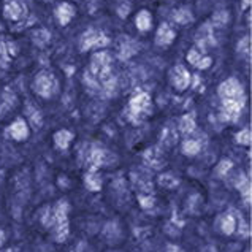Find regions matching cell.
<instances>
[{"label":"cell","instance_id":"cell-1","mask_svg":"<svg viewBox=\"0 0 252 252\" xmlns=\"http://www.w3.org/2000/svg\"><path fill=\"white\" fill-rule=\"evenodd\" d=\"M110 43V38L103 32L89 29L81 37V51H89L92 48H103Z\"/></svg>","mask_w":252,"mask_h":252},{"label":"cell","instance_id":"cell-2","mask_svg":"<svg viewBox=\"0 0 252 252\" xmlns=\"http://www.w3.org/2000/svg\"><path fill=\"white\" fill-rule=\"evenodd\" d=\"M56 88H57L56 78L51 73H48V71H41L37 76V80H35V91H37L41 97H51Z\"/></svg>","mask_w":252,"mask_h":252},{"label":"cell","instance_id":"cell-3","mask_svg":"<svg viewBox=\"0 0 252 252\" xmlns=\"http://www.w3.org/2000/svg\"><path fill=\"white\" fill-rule=\"evenodd\" d=\"M151 110V97L145 92H140L132 97L130 100V116L132 118H143Z\"/></svg>","mask_w":252,"mask_h":252},{"label":"cell","instance_id":"cell-4","mask_svg":"<svg viewBox=\"0 0 252 252\" xmlns=\"http://www.w3.org/2000/svg\"><path fill=\"white\" fill-rule=\"evenodd\" d=\"M244 106V98H224L222 105V119L224 121H236Z\"/></svg>","mask_w":252,"mask_h":252},{"label":"cell","instance_id":"cell-5","mask_svg":"<svg viewBox=\"0 0 252 252\" xmlns=\"http://www.w3.org/2000/svg\"><path fill=\"white\" fill-rule=\"evenodd\" d=\"M170 80H171V84L175 86V89H178V91H186L187 88H189L192 78H190L189 71H187L183 65H176L175 68L171 70Z\"/></svg>","mask_w":252,"mask_h":252},{"label":"cell","instance_id":"cell-6","mask_svg":"<svg viewBox=\"0 0 252 252\" xmlns=\"http://www.w3.org/2000/svg\"><path fill=\"white\" fill-rule=\"evenodd\" d=\"M219 95L222 98H241L243 97V86L238 80L230 78L219 86Z\"/></svg>","mask_w":252,"mask_h":252},{"label":"cell","instance_id":"cell-7","mask_svg":"<svg viewBox=\"0 0 252 252\" xmlns=\"http://www.w3.org/2000/svg\"><path fill=\"white\" fill-rule=\"evenodd\" d=\"M187 62L192 63L193 67H197L200 70H206L211 67L213 59L210 56H205L198 48H192L190 51L187 53Z\"/></svg>","mask_w":252,"mask_h":252},{"label":"cell","instance_id":"cell-8","mask_svg":"<svg viewBox=\"0 0 252 252\" xmlns=\"http://www.w3.org/2000/svg\"><path fill=\"white\" fill-rule=\"evenodd\" d=\"M175 31L171 29L170 24L163 23L159 26V29H157V33H156V43L159 46H167L170 45V43L175 40Z\"/></svg>","mask_w":252,"mask_h":252},{"label":"cell","instance_id":"cell-9","mask_svg":"<svg viewBox=\"0 0 252 252\" xmlns=\"http://www.w3.org/2000/svg\"><path fill=\"white\" fill-rule=\"evenodd\" d=\"M75 13L76 11H75V6L73 5L63 2V3H61L56 8V18H57V21H59L61 26H67L70 21L73 19Z\"/></svg>","mask_w":252,"mask_h":252},{"label":"cell","instance_id":"cell-10","mask_svg":"<svg viewBox=\"0 0 252 252\" xmlns=\"http://www.w3.org/2000/svg\"><path fill=\"white\" fill-rule=\"evenodd\" d=\"M135 24L138 27V31L141 32H148L151 27H153V16L148 10H141L138 14H136Z\"/></svg>","mask_w":252,"mask_h":252},{"label":"cell","instance_id":"cell-11","mask_svg":"<svg viewBox=\"0 0 252 252\" xmlns=\"http://www.w3.org/2000/svg\"><path fill=\"white\" fill-rule=\"evenodd\" d=\"M5 14H6V18H10V19H19L26 14V8H24V5L19 2H10L5 6Z\"/></svg>","mask_w":252,"mask_h":252},{"label":"cell","instance_id":"cell-12","mask_svg":"<svg viewBox=\"0 0 252 252\" xmlns=\"http://www.w3.org/2000/svg\"><path fill=\"white\" fill-rule=\"evenodd\" d=\"M10 130H11V136L14 140H24V138H27V135H29L27 126H26V122L23 119L14 122V124L10 127Z\"/></svg>","mask_w":252,"mask_h":252},{"label":"cell","instance_id":"cell-13","mask_svg":"<svg viewBox=\"0 0 252 252\" xmlns=\"http://www.w3.org/2000/svg\"><path fill=\"white\" fill-rule=\"evenodd\" d=\"M71 140H73V133L68 132V130H59V132H56V135H54V143H56V146L59 149L68 148Z\"/></svg>","mask_w":252,"mask_h":252},{"label":"cell","instance_id":"cell-14","mask_svg":"<svg viewBox=\"0 0 252 252\" xmlns=\"http://www.w3.org/2000/svg\"><path fill=\"white\" fill-rule=\"evenodd\" d=\"M220 228H222V232H224L225 235H232L235 232V228H236V219H235V216L232 213L224 214L220 218Z\"/></svg>","mask_w":252,"mask_h":252},{"label":"cell","instance_id":"cell-15","mask_svg":"<svg viewBox=\"0 0 252 252\" xmlns=\"http://www.w3.org/2000/svg\"><path fill=\"white\" fill-rule=\"evenodd\" d=\"M145 160L151 165V167H156L159 168L163 165V159H162V154L159 153V149L157 148H153L145 153Z\"/></svg>","mask_w":252,"mask_h":252},{"label":"cell","instance_id":"cell-16","mask_svg":"<svg viewBox=\"0 0 252 252\" xmlns=\"http://www.w3.org/2000/svg\"><path fill=\"white\" fill-rule=\"evenodd\" d=\"M105 157L106 153L102 149H94L92 153L89 154V165H91V170H95L100 165H103L105 162Z\"/></svg>","mask_w":252,"mask_h":252},{"label":"cell","instance_id":"cell-17","mask_svg":"<svg viewBox=\"0 0 252 252\" xmlns=\"http://www.w3.org/2000/svg\"><path fill=\"white\" fill-rule=\"evenodd\" d=\"M86 186H88V189L97 192L100 190V187H102V178H100L95 170H91V173L86 175Z\"/></svg>","mask_w":252,"mask_h":252},{"label":"cell","instance_id":"cell-18","mask_svg":"<svg viewBox=\"0 0 252 252\" xmlns=\"http://www.w3.org/2000/svg\"><path fill=\"white\" fill-rule=\"evenodd\" d=\"M173 19H175L178 24L184 26V24H189L193 19V16H192V11L189 8H179L173 13Z\"/></svg>","mask_w":252,"mask_h":252},{"label":"cell","instance_id":"cell-19","mask_svg":"<svg viewBox=\"0 0 252 252\" xmlns=\"http://www.w3.org/2000/svg\"><path fill=\"white\" fill-rule=\"evenodd\" d=\"M200 143L197 140H186L183 143V153L187 156H195L200 153Z\"/></svg>","mask_w":252,"mask_h":252},{"label":"cell","instance_id":"cell-20","mask_svg":"<svg viewBox=\"0 0 252 252\" xmlns=\"http://www.w3.org/2000/svg\"><path fill=\"white\" fill-rule=\"evenodd\" d=\"M179 130L183 133H190L195 130V121L192 116H184L179 121Z\"/></svg>","mask_w":252,"mask_h":252},{"label":"cell","instance_id":"cell-21","mask_svg":"<svg viewBox=\"0 0 252 252\" xmlns=\"http://www.w3.org/2000/svg\"><path fill=\"white\" fill-rule=\"evenodd\" d=\"M251 130L249 128H244V130H241L238 135H236V143H240V145H244V146H249L251 145Z\"/></svg>","mask_w":252,"mask_h":252},{"label":"cell","instance_id":"cell-22","mask_svg":"<svg viewBox=\"0 0 252 252\" xmlns=\"http://www.w3.org/2000/svg\"><path fill=\"white\" fill-rule=\"evenodd\" d=\"M227 21H228V14L227 11H219V13H216L214 16H213V23L216 26H225L227 24Z\"/></svg>","mask_w":252,"mask_h":252},{"label":"cell","instance_id":"cell-23","mask_svg":"<svg viewBox=\"0 0 252 252\" xmlns=\"http://www.w3.org/2000/svg\"><path fill=\"white\" fill-rule=\"evenodd\" d=\"M159 183H160V186H163V187H175V186L178 184L176 178H173L171 175H162V176L159 178Z\"/></svg>","mask_w":252,"mask_h":252},{"label":"cell","instance_id":"cell-24","mask_svg":"<svg viewBox=\"0 0 252 252\" xmlns=\"http://www.w3.org/2000/svg\"><path fill=\"white\" fill-rule=\"evenodd\" d=\"M232 167H233V163L230 162V160H222L219 165H218V175H220V176H224V175H227V173L232 170Z\"/></svg>","mask_w":252,"mask_h":252},{"label":"cell","instance_id":"cell-25","mask_svg":"<svg viewBox=\"0 0 252 252\" xmlns=\"http://www.w3.org/2000/svg\"><path fill=\"white\" fill-rule=\"evenodd\" d=\"M140 205L143 208H151L154 205V197L153 195H146V193H143V195H140Z\"/></svg>","mask_w":252,"mask_h":252},{"label":"cell","instance_id":"cell-26","mask_svg":"<svg viewBox=\"0 0 252 252\" xmlns=\"http://www.w3.org/2000/svg\"><path fill=\"white\" fill-rule=\"evenodd\" d=\"M241 6H243L244 10L249 8V6H251V0H241Z\"/></svg>","mask_w":252,"mask_h":252},{"label":"cell","instance_id":"cell-27","mask_svg":"<svg viewBox=\"0 0 252 252\" xmlns=\"http://www.w3.org/2000/svg\"><path fill=\"white\" fill-rule=\"evenodd\" d=\"M168 251H170V252H183L181 249L176 248V246H170V248H168Z\"/></svg>","mask_w":252,"mask_h":252},{"label":"cell","instance_id":"cell-28","mask_svg":"<svg viewBox=\"0 0 252 252\" xmlns=\"http://www.w3.org/2000/svg\"><path fill=\"white\" fill-rule=\"evenodd\" d=\"M73 252H80V251H78V249H76V251H73Z\"/></svg>","mask_w":252,"mask_h":252},{"label":"cell","instance_id":"cell-29","mask_svg":"<svg viewBox=\"0 0 252 252\" xmlns=\"http://www.w3.org/2000/svg\"><path fill=\"white\" fill-rule=\"evenodd\" d=\"M248 252H249V251H248Z\"/></svg>","mask_w":252,"mask_h":252}]
</instances>
